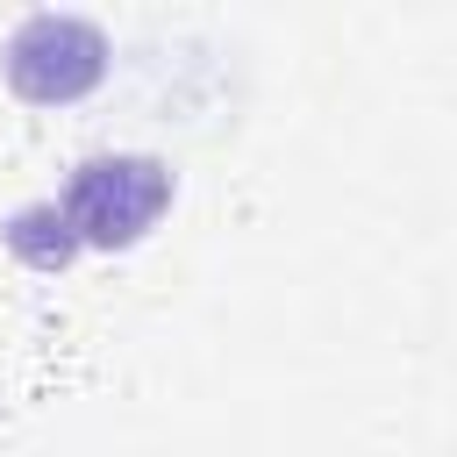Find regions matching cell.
I'll return each instance as SVG.
<instances>
[{
  "label": "cell",
  "instance_id": "6da1fadb",
  "mask_svg": "<svg viewBox=\"0 0 457 457\" xmlns=\"http://www.w3.org/2000/svg\"><path fill=\"white\" fill-rule=\"evenodd\" d=\"M171 200H179V171L157 150H93L57 186V207L79 228L86 250H136V243H150L157 221L171 214Z\"/></svg>",
  "mask_w": 457,
  "mask_h": 457
},
{
  "label": "cell",
  "instance_id": "7a4b0ae2",
  "mask_svg": "<svg viewBox=\"0 0 457 457\" xmlns=\"http://www.w3.org/2000/svg\"><path fill=\"white\" fill-rule=\"evenodd\" d=\"M107 71H114V36L71 7H36L0 43V79L21 107H79L107 86Z\"/></svg>",
  "mask_w": 457,
  "mask_h": 457
},
{
  "label": "cell",
  "instance_id": "3957f363",
  "mask_svg": "<svg viewBox=\"0 0 457 457\" xmlns=\"http://www.w3.org/2000/svg\"><path fill=\"white\" fill-rule=\"evenodd\" d=\"M0 243H7V257L29 264V271H71V264L86 257V243H79V228L64 221L57 193H50V200H21V207L0 221Z\"/></svg>",
  "mask_w": 457,
  "mask_h": 457
}]
</instances>
